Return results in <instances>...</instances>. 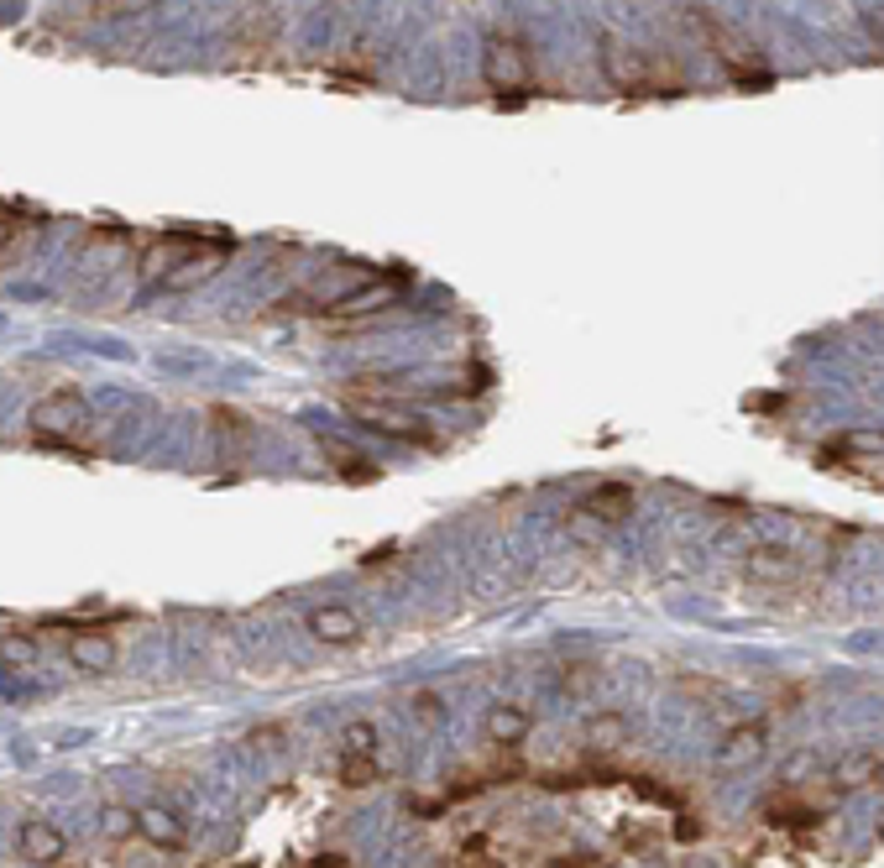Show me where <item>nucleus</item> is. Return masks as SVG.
<instances>
[{
	"instance_id": "f257e3e1",
	"label": "nucleus",
	"mask_w": 884,
	"mask_h": 868,
	"mask_svg": "<svg viewBox=\"0 0 884 868\" xmlns=\"http://www.w3.org/2000/svg\"><path fill=\"white\" fill-rule=\"evenodd\" d=\"M346 414L361 419L367 429L377 435H393V440H414V445H434V429L414 408H393V403H367V398H346Z\"/></svg>"
},
{
	"instance_id": "f03ea898",
	"label": "nucleus",
	"mask_w": 884,
	"mask_h": 868,
	"mask_svg": "<svg viewBox=\"0 0 884 868\" xmlns=\"http://www.w3.org/2000/svg\"><path fill=\"white\" fill-rule=\"evenodd\" d=\"M84 424H90V408H84L79 393H48V398L32 408V435L48 440V445H69Z\"/></svg>"
},
{
	"instance_id": "7ed1b4c3",
	"label": "nucleus",
	"mask_w": 884,
	"mask_h": 868,
	"mask_svg": "<svg viewBox=\"0 0 884 868\" xmlns=\"http://www.w3.org/2000/svg\"><path fill=\"white\" fill-rule=\"evenodd\" d=\"M524 79H528V47L513 32H498L487 43V84L502 94H524Z\"/></svg>"
},
{
	"instance_id": "20e7f679",
	"label": "nucleus",
	"mask_w": 884,
	"mask_h": 868,
	"mask_svg": "<svg viewBox=\"0 0 884 868\" xmlns=\"http://www.w3.org/2000/svg\"><path fill=\"white\" fill-rule=\"evenodd\" d=\"M398 293H404V282L398 278H361L351 293H340V299L325 304L319 314H330V320H367V314H377V309L393 304Z\"/></svg>"
},
{
	"instance_id": "39448f33",
	"label": "nucleus",
	"mask_w": 884,
	"mask_h": 868,
	"mask_svg": "<svg viewBox=\"0 0 884 868\" xmlns=\"http://www.w3.org/2000/svg\"><path fill=\"white\" fill-rule=\"evenodd\" d=\"M822 461L827 466H848V471H863L869 482L880 476V435H837V440H827V450H822Z\"/></svg>"
},
{
	"instance_id": "423d86ee",
	"label": "nucleus",
	"mask_w": 884,
	"mask_h": 868,
	"mask_svg": "<svg viewBox=\"0 0 884 868\" xmlns=\"http://www.w3.org/2000/svg\"><path fill=\"white\" fill-rule=\"evenodd\" d=\"M16 847H22L26 864H37V868L58 864V858L69 853L63 832H58V826H48V822H22V832H16Z\"/></svg>"
},
{
	"instance_id": "0eeeda50",
	"label": "nucleus",
	"mask_w": 884,
	"mask_h": 868,
	"mask_svg": "<svg viewBox=\"0 0 884 868\" xmlns=\"http://www.w3.org/2000/svg\"><path fill=\"white\" fill-rule=\"evenodd\" d=\"M137 832H142L152 847H163V853H178V847L189 843V826L178 822L173 811H163V806H142V811H137Z\"/></svg>"
},
{
	"instance_id": "6e6552de",
	"label": "nucleus",
	"mask_w": 884,
	"mask_h": 868,
	"mask_svg": "<svg viewBox=\"0 0 884 868\" xmlns=\"http://www.w3.org/2000/svg\"><path fill=\"white\" fill-rule=\"evenodd\" d=\"M633 508H639V497L628 493L623 482H602V487H592L581 497V513L602 518V523H623V518H633Z\"/></svg>"
},
{
	"instance_id": "1a4fd4ad",
	"label": "nucleus",
	"mask_w": 884,
	"mask_h": 868,
	"mask_svg": "<svg viewBox=\"0 0 884 868\" xmlns=\"http://www.w3.org/2000/svg\"><path fill=\"white\" fill-rule=\"evenodd\" d=\"M765 822L769 826H816L822 822V811H816L795 785H786V790H775V796L765 800Z\"/></svg>"
},
{
	"instance_id": "9d476101",
	"label": "nucleus",
	"mask_w": 884,
	"mask_h": 868,
	"mask_svg": "<svg viewBox=\"0 0 884 868\" xmlns=\"http://www.w3.org/2000/svg\"><path fill=\"white\" fill-rule=\"evenodd\" d=\"M310 634L319 638V644H357L361 617L351 607H314L310 612Z\"/></svg>"
},
{
	"instance_id": "9b49d317",
	"label": "nucleus",
	"mask_w": 884,
	"mask_h": 868,
	"mask_svg": "<svg viewBox=\"0 0 884 868\" xmlns=\"http://www.w3.org/2000/svg\"><path fill=\"white\" fill-rule=\"evenodd\" d=\"M487 738H492L498 749H519L528 738V711L524 706H492V711H487Z\"/></svg>"
},
{
	"instance_id": "f8f14e48",
	"label": "nucleus",
	"mask_w": 884,
	"mask_h": 868,
	"mask_svg": "<svg viewBox=\"0 0 884 868\" xmlns=\"http://www.w3.org/2000/svg\"><path fill=\"white\" fill-rule=\"evenodd\" d=\"M69 655H73V664H84V670H111V664H116V644L100 634V628H84V634H73Z\"/></svg>"
},
{
	"instance_id": "ddd939ff",
	"label": "nucleus",
	"mask_w": 884,
	"mask_h": 868,
	"mask_svg": "<svg viewBox=\"0 0 884 868\" xmlns=\"http://www.w3.org/2000/svg\"><path fill=\"white\" fill-rule=\"evenodd\" d=\"M765 753V722H743V728L728 732V743H722V764H754Z\"/></svg>"
},
{
	"instance_id": "4468645a",
	"label": "nucleus",
	"mask_w": 884,
	"mask_h": 868,
	"mask_svg": "<svg viewBox=\"0 0 884 868\" xmlns=\"http://www.w3.org/2000/svg\"><path fill=\"white\" fill-rule=\"evenodd\" d=\"M586 738H592L597 749H618L623 738H628V722H623L618 711H602V717H592V722H586Z\"/></svg>"
},
{
	"instance_id": "2eb2a0df",
	"label": "nucleus",
	"mask_w": 884,
	"mask_h": 868,
	"mask_svg": "<svg viewBox=\"0 0 884 868\" xmlns=\"http://www.w3.org/2000/svg\"><path fill=\"white\" fill-rule=\"evenodd\" d=\"M748 570H754V576H765V581L769 576L780 581L786 570H795V560H790L786 549H754V555H748Z\"/></svg>"
},
{
	"instance_id": "dca6fc26",
	"label": "nucleus",
	"mask_w": 884,
	"mask_h": 868,
	"mask_svg": "<svg viewBox=\"0 0 884 868\" xmlns=\"http://www.w3.org/2000/svg\"><path fill=\"white\" fill-rule=\"evenodd\" d=\"M859 779L863 785H880V759H874V753H863L859 764L848 759V764L837 769V785H859Z\"/></svg>"
},
{
	"instance_id": "f3484780",
	"label": "nucleus",
	"mask_w": 884,
	"mask_h": 868,
	"mask_svg": "<svg viewBox=\"0 0 884 868\" xmlns=\"http://www.w3.org/2000/svg\"><path fill=\"white\" fill-rule=\"evenodd\" d=\"M346 753L372 759V753H377V728H372V722H351V728H346Z\"/></svg>"
},
{
	"instance_id": "a211bd4d",
	"label": "nucleus",
	"mask_w": 884,
	"mask_h": 868,
	"mask_svg": "<svg viewBox=\"0 0 884 868\" xmlns=\"http://www.w3.org/2000/svg\"><path fill=\"white\" fill-rule=\"evenodd\" d=\"M100 822H105L111 837H131V832H137V811H126V806H105V811H100Z\"/></svg>"
},
{
	"instance_id": "6ab92c4d",
	"label": "nucleus",
	"mask_w": 884,
	"mask_h": 868,
	"mask_svg": "<svg viewBox=\"0 0 884 868\" xmlns=\"http://www.w3.org/2000/svg\"><path fill=\"white\" fill-rule=\"evenodd\" d=\"M325 450H330V461L340 466V476H357V482H372V476H377V466H367V461H357V455H340L335 440H325Z\"/></svg>"
},
{
	"instance_id": "aec40b11",
	"label": "nucleus",
	"mask_w": 884,
	"mask_h": 868,
	"mask_svg": "<svg viewBox=\"0 0 884 868\" xmlns=\"http://www.w3.org/2000/svg\"><path fill=\"white\" fill-rule=\"evenodd\" d=\"M340 779H346V785H372V779H377V764H372V759H357V753H351V759L340 764Z\"/></svg>"
},
{
	"instance_id": "412c9836",
	"label": "nucleus",
	"mask_w": 884,
	"mask_h": 868,
	"mask_svg": "<svg viewBox=\"0 0 884 868\" xmlns=\"http://www.w3.org/2000/svg\"><path fill=\"white\" fill-rule=\"evenodd\" d=\"M22 241V225H16V215L11 210H0V262L11 257V246Z\"/></svg>"
},
{
	"instance_id": "4be33fe9",
	"label": "nucleus",
	"mask_w": 884,
	"mask_h": 868,
	"mask_svg": "<svg viewBox=\"0 0 884 868\" xmlns=\"http://www.w3.org/2000/svg\"><path fill=\"white\" fill-rule=\"evenodd\" d=\"M633 790H639V796H649L654 806H675V790H665L660 779H633Z\"/></svg>"
},
{
	"instance_id": "5701e85b",
	"label": "nucleus",
	"mask_w": 884,
	"mask_h": 868,
	"mask_svg": "<svg viewBox=\"0 0 884 868\" xmlns=\"http://www.w3.org/2000/svg\"><path fill=\"white\" fill-rule=\"evenodd\" d=\"M414 711H419L424 722H440V711H445V706H440V696H430V691H419V696H414Z\"/></svg>"
},
{
	"instance_id": "b1692460",
	"label": "nucleus",
	"mask_w": 884,
	"mask_h": 868,
	"mask_svg": "<svg viewBox=\"0 0 884 868\" xmlns=\"http://www.w3.org/2000/svg\"><path fill=\"white\" fill-rule=\"evenodd\" d=\"M675 843H701V822L696 817H681L675 822Z\"/></svg>"
},
{
	"instance_id": "393cba45",
	"label": "nucleus",
	"mask_w": 884,
	"mask_h": 868,
	"mask_svg": "<svg viewBox=\"0 0 884 868\" xmlns=\"http://www.w3.org/2000/svg\"><path fill=\"white\" fill-rule=\"evenodd\" d=\"M748 403H754V414H780V403H786V398L775 393V398H748Z\"/></svg>"
},
{
	"instance_id": "a878e982",
	"label": "nucleus",
	"mask_w": 884,
	"mask_h": 868,
	"mask_svg": "<svg viewBox=\"0 0 884 868\" xmlns=\"http://www.w3.org/2000/svg\"><path fill=\"white\" fill-rule=\"evenodd\" d=\"M257 743H267V749H283V728H263V732H257Z\"/></svg>"
},
{
	"instance_id": "bb28decb",
	"label": "nucleus",
	"mask_w": 884,
	"mask_h": 868,
	"mask_svg": "<svg viewBox=\"0 0 884 868\" xmlns=\"http://www.w3.org/2000/svg\"><path fill=\"white\" fill-rule=\"evenodd\" d=\"M314 868H351V864H346V858H319Z\"/></svg>"
},
{
	"instance_id": "cd10ccee",
	"label": "nucleus",
	"mask_w": 884,
	"mask_h": 868,
	"mask_svg": "<svg viewBox=\"0 0 884 868\" xmlns=\"http://www.w3.org/2000/svg\"><path fill=\"white\" fill-rule=\"evenodd\" d=\"M555 868H581V864H555Z\"/></svg>"
}]
</instances>
